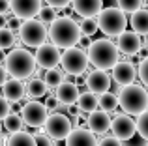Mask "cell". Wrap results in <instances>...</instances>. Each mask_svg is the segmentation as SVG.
<instances>
[{"label": "cell", "instance_id": "1", "mask_svg": "<svg viewBox=\"0 0 148 146\" xmlns=\"http://www.w3.org/2000/svg\"><path fill=\"white\" fill-rule=\"evenodd\" d=\"M83 32L81 26L71 15H60L53 25L49 26V40L58 49H73L79 47Z\"/></svg>", "mask_w": 148, "mask_h": 146}, {"label": "cell", "instance_id": "2", "mask_svg": "<svg viewBox=\"0 0 148 146\" xmlns=\"http://www.w3.org/2000/svg\"><path fill=\"white\" fill-rule=\"evenodd\" d=\"M2 68H6L8 73L11 75V79H28L38 71V60L36 55H32L30 51L21 47H15L13 51H10L8 55H4Z\"/></svg>", "mask_w": 148, "mask_h": 146}, {"label": "cell", "instance_id": "3", "mask_svg": "<svg viewBox=\"0 0 148 146\" xmlns=\"http://www.w3.org/2000/svg\"><path fill=\"white\" fill-rule=\"evenodd\" d=\"M118 45L112 43L111 40H96L92 43V47L88 49V58H90V64L96 68V70L101 71H109L114 70L116 64H118Z\"/></svg>", "mask_w": 148, "mask_h": 146}, {"label": "cell", "instance_id": "4", "mask_svg": "<svg viewBox=\"0 0 148 146\" xmlns=\"http://www.w3.org/2000/svg\"><path fill=\"white\" fill-rule=\"evenodd\" d=\"M120 107H122L124 114L130 116H141L143 113L148 111V92L141 84H130V86L120 90Z\"/></svg>", "mask_w": 148, "mask_h": 146}, {"label": "cell", "instance_id": "5", "mask_svg": "<svg viewBox=\"0 0 148 146\" xmlns=\"http://www.w3.org/2000/svg\"><path fill=\"white\" fill-rule=\"evenodd\" d=\"M96 19L99 23V30L111 38L114 36L118 38L120 34L126 32L127 19H126V13L122 10H118V8H105Z\"/></svg>", "mask_w": 148, "mask_h": 146}, {"label": "cell", "instance_id": "6", "mask_svg": "<svg viewBox=\"0 0 148 146\" xmlns=\"http://www.w3.org/2000/svg\"><path fill=\"white\" fill-rule=\"evenodd\" d=\"M19 38L26 47H43L47 45V38H49V30L45 26V23H41L40 19H30L25 21L19 30Z\"/></svg>", "mask_w": 148, "mask_h": 146}, {"label": "cell", "instance_id": "7", "mask_svg": "<svg viewBox=\"0 0 148 146\" xmlns=\"http://www.w3.org/2000/svg\"><path fill=\"white\" fill-rule=\"evenodd\" d=\"M88 64H90V58H88V53L83 51L81 47H73L68 49V51L62 53V70H64L66 75L71 77H81L84 71L88 70Z\"/></svg>", "mask_w": 148, "mask_h": 146}, {"label": "cell", "instance_id": "8", "mask_svg": "<svg viewBox=\"0 0 148 146\" xmlns=\"http://www.w3.org/2000/svg\"><path fill=\"white\" fill-rule=\"evenodd\" d=\"M73 122L64 113H51L47 124H45V135H49L53 141H68V137L73 131Z\"/></svg>", "mask_w": 148, "mask_h": 146}, {"label": "cell", "instance_id": "9", "mask_svg": "<svg viewBox=\"0 0 148 146\" xmlns=\"http://www.w3.org/2000/svg\"><path fill=\"white\" fill-rule=\"evenodd\" d=\"M21 116L25 120V126H28V128H45L51 114H49V109L45 107V103L36 101V99H28L21 107Z\"/></svg>", "mask_w": 148, "mask_h": 146}, {"label": "cell", "instance_id": "10", "mask_svg": "<svg viewBox=\"0 0 148 146\" xmlns=\"http://www.w3.org/2000/svg\"><path fill=\"white\" fill-rule=\"evenodd\" d=\"M112 137H116L118 141L126 143V141L133 139L137 135V120L130 116V114H114L112 118V126H111Z\"/></svg>", "mask_w": 148, "mask_h": 146}, {"label": "cell", "instance_id": "11", "mask_svg": "<svg viewBox=\"0 0 148 146\" xmlns=\"http://www.w3.org/2000/svg\"><path fill=\"white\" fill-rule=\"evenodd\" d=\"M43 10V4L41 0H11V13L15 17H19L23 21H30L36 15L41 13Z\"/></svg>", "mask_w": 148, "mask_h": 146}, {"label": "cell", "instance_id": "12", "mask_svg": "<svg viewBox=\"0 0 148 146\" xmlns=\"http://www.w3.org/2000/svg\"><path fill=\"white\" fill-rule=\"evenodd\" d=\"M137 77H139V70H135V66L131 62H127V60H120L116 64V68L112 70V81L122 88L135 84Z\"/></svg>", "mask_w": 148, "mask_h": 146}, {"label": "cell", "instance_id": "13", "mask_svg": "<svg viewBox=\"0 0 148 146\" xmlns=\"http://www.w3.org/2000/svg\"><path fill=\"white\" fill-rule=\"evenodd\" d=\"M36 60H38V66H40L41 70L49 71V70H54V68L62 62V55H60V51H58V47H54L53 43L51 45L47 43V45H43V47H40L36 51Z\"/></svg>", "mask_w": 148, "mask_h": 146}, {"label": "cell", "instance_id": "14", "mask_svg": "<svg viewBox=\"0 0 148 146\" xmlns=\"http://www.w3.org/2000/svg\"><path fill=\"white\" fill-rule=\"evenodd\" d=\"M116 45H118V51L122 53V55H126V56H137L139 53H141V49H143L141 36L135 34L133 30H126L124 34H120Z\"/></svg>", "mask_w": 148, "mask_h": 146}, {"label": "cell", "instance_id": "15", "mask_svg": "<svg viewBox=\"0 0 148 146\" xmlns=\"http://www.w3.org/2000/svg\"><path fill=\"white\" fill-rule=\"evenodd\" d=\"M111 79L107 71H101V70H94L86 75V88L96 96H103L109 92L111 88Z\"/></svg>", "mask_w": 148, "mask_h": 146}, {"label": "cell", "instance_id": "16", "mask_svg": "<svg viewBox=\"0 0 148 146\" xmlns=\"http://www.w3.org/2000/svg\"><path fill=\"white\" fill-rule=\"evenodd\" d=\"M71 8L79 17L94 19L103 11V0H73Z\"/></svg>", "mask_w": 148, "mask_h": 146}, {"label": "cell", "instance_id": "17", "mask_svg": "<svg viewBox=\"0 0 148 146\" xmlns=\"http://www.w3.org/2000/svg\"><path fill=\"white\" fill-rule=\"evenodd\" d=\"M54 96H56V99L64 107H73L81 98V90H79V86H77V83L66 81V83H62L60 86L56 88Z\"/></svg>", "mask_w": 148, "mask_h": 146}, {"label": "cell", "instance_id": "18", "mask_svg": "<svg viewBox=\"0 0 148 146\" xmlns=\"http://www.w3.org/2000/svg\"><path fill=\"white\" fill-rule=\"evenodd\" d=\"M111 126H112V120H111V116H109V113H105V111L98 109L96 113L88 114L86 128L90 129L92 133H96V135H105V133L111 129Z\"/></svg>", "mask_w": 148, "mask_h": 146}, {"label": "cell", "instance_id": "19", "mask_svg": "<svg viewBox=\"0 0 148 146\" xmlns=\"http://www.w3.org/2000/svg\"><path fill=\"white\" fill-rule=\"evenodd\" d=\"M66 146H99V141L88 128H75L66 141Z\"/></svg>", "mask_w": 148, "mask_h": 146}, {"label": "cell", "instance_id": "20", "mask_svg": "<svg viewBox=\"0 0 148 146\" xmlns=\"http://www.w3.org/2000/svg\"><path fill=\"white\" fill-rule=\"evenodd\" d=\"M2 96L10 103H19L26 96V84L23 81H17V79L8 81V83L2 84Z\"/></svg>", "mask_w": 148, "mask_h": 146}, {"label": "cell", "instance_id": "21", "mask_svg": "<svg viewBox=\"0 0 148 146\" xmlns=\"http://www.w3.org/2000/svg\"><path fill=\"white\" fill-rule=\"evenodd\" d=\"M77 107H79V111L83 114H92V113H96L98 111V107H99V96H96V94H92L90 90H84V92H81V98H79V101H77Z\"/></svg>", "mask_w": 148, "mask_h": 146}, {"label": "cell", "instance_id": "22", "mask_svg": "<svg viewBox=\"0 0 148 146\" xmlns=\"http://www.w3.org/2000/svg\"><path fill=\"white\" fill-rule=\"evenodd\" d=\"M131 30L139 36H148V10H139L130 17Z\"/></svg>", "mask_w": 148, "mask_h": 146}, {"label": "cell", "instance_id": "23", "mask_svg": "<svg viewBox=\"0 0 148 146\" xmlns=\"http://www.w3.org/2000/svg\"><path fill=\"white\" fill-rule=\"evenodd\" d=\"M49 86L45 84L43 79H38V77H34V79H30L28 83H26V98L28 99H40L43 98L45 94H47Z\"/></svg>", "mask_w": 148, "mask_h": 146}, {"label": "cell", "instance_id": "24", "mask_svg": "<svg viewBox=\"0 0 148 146\" xmlns=\"http://www.w3.org/2000/svg\"><path fill=\"white\" fill-rule=\"evenodd\" d=\"M6 146H38L36 135H32L28 131H19L15 135H10Z\"/></svg>", "mask_w": 148, "mask_h": 146}, {"label": "cell", "instance_id": "25", "mask_svg": "<svg viewBox=\"0 0 148 146\" xmlns=\"http://www.w3.org/2000/svg\"><path fill=\"white\" fill-rule=\"evenodd\" d=\"M23 126H25V120H23V116L19 113H13L8 118H4V129L10 135H15V133L23 131Z\"/></svg>", "mask_w": 148, "mask_h": 146}, {"label": "cell", "instance_id": "26", "mask_svg": "<svg viewBox=\"0 0 148 146\" xmlns=\"http://www.w3.org/2000/svg\"><path fill=\"white\" fill-rule=\"evenodd\" d=\"M43 81H45V84H47L49 88H58L62 83H66V73H64V70H58V68H54V70L45 71Z\"/></svg>", "mask_w": 148, "mask_h": 146}, {"label": "cell", "instance_id": "27", "mask_svg": "<svg viewBox=\"0 0 148 146\" xmlns=\"http://www.w3.org/2000/svg\"><path fill=\"white\" fill-rule=\"evenodd\" d=\"M120 105V99L114 92H107V94L99 96V109L105 111V113H112L116 111V107Z\"/></svg>", "mask_w": 148, "mask_h": 146}, {"label": "cell", "instance_id": "28", "mask_svg": "<svg viewBox=\"0 0 148 146\" xmlns=\"http://www.w3.org/2000/svg\"><path fill=\"white\" fill-rule=\"evenodd\" d=\"M145 0H116V8L124 13H137L139 10H145Z\"/></svg>", "mask_w": 148, "mask_h": 146}, {"label": "cell", "instance_id": "29", "mask_svg": "<svg viewBox=\"0 0 148 146\" xmlns=\"http://www.w3.org/2000/svg\"><path fill=\"white\" fill-rule=\"evenodd\" d=\"M15 45V32L10 28H2L0 30V51H8Z\"/></svg>", "mask_w": 148, "mask_h": 146}, {"label": "cell", "instance_id": "30", "mask_svg": "<svg viewBox=\"0 0 148 146\" xmlns=\"http://www.w3.org/2000/svg\"><path fill=\"white\" fill-rule=\"evenodd\" d=\"M79 26H81V32H83V36H86V38H92V36H94V34L99 30L98 19H83V21L79 23Z\"/></svg>", "mask_w": 148, "mask_h": 146}, {"label": "cell", "instance_id": "31", "mask_svg": "<svg viewBox=\"0 0 148 146\" xmlns=\"http://www.w3.org/2000/svg\"><path fill=\"white\" fill-rule=\"evenodd\" d=\"M56 19H58L56 8H53V6H43V10H41V13H40V21H41V23H51V25H53Z\"/></svg>", "mask_w": 148, "mask_h": 146}, {"label": "cell", "instance_id": "32", "mask_svg": "<svg viewBox=\"0 0 148 146\" xmlns=\"http://www.w3.org/2000/svg\"><path fill=\"white\" fill-rule=\"evenodd\" d=\"M137 133L143 137V139L148 141V111L143 113L141 116L137 118Z\"/></svg>", "mask_w": 148, "mask_h": 146}, {"label": "cell", "instance_id": "33", "mask_svg": "<svg viewBox=\"0 0 148 146\" xmlns=\"http://www.w3.org/2000/svg\"><path fill=\"white\" fill-rule=\"evenodd\" d=\"M139 79H141L143 86L148 88V58L139 62Z\"/></svg>", "mask_w": 148, "mask_h": 146}, {"label": "cell", "instance_id": "34", "mask_svg": "<svg viewBox=\"0 0 148 146\" xmlns=\"http://www.w3.org/2000/svg\"><path fill=\"white\" fill-rule=\"evenodd\" d=\"M21 26H23L21 19L15 17V15H13V17H8V19H6V28H10V30H13V32H15V30H21Z\"/></svg>", "mask_w": 148, "mask_h": 146}, {"label": "cell", "instance_id": "35", "mask_svg": "<svg viewBox=\"0 0 148 146\" xmlns=\"http://www.w3.org/2000/svg\"><path fill=\"white\" fill-rule=\"evenodd\" d=\"M62 103L56 99V96H49L47 99H45V107L51 111V113H56V109H60Z\"/></svg>", "mask_w": 148, "mask_h": 146}, {"label": "cell", "instance_id": "36", "mask_svg": "<svg viewBox=\"0 0 148 146\" xmlns=\"http://www.w3.org/2000/svg\"><path fill=\"white\" fill-rule=\"evenodd\" d=\"M13 113H15V111L11 109V103L8 101V99L2 98V107H0V116H2V120H4V118H8L10 114H13Z\"/></svg>", "mask_w": 148, "mask_h": 146}, {"label": "cell", "instance_id": "37", "mask_svg": "<svg viewBox=\"0 0 148 146\" xmlns=\"http://www.w3.org/2000/svg\"><path fill=\"white\" fill-rule=\"evenodd\" d=\"M124 146H148V141H146V139H143V137L137 133L133 139L126 141V143H124Z\"/></svg>", "mask_w": 148, "mask_h": 146}, {"label": "cell", "instance_id": "38", "mask_svg": "<svg viewBox=\"0 0 148 146\" xmlns=\"http://www.w3.org/2000/svg\"><path fill=\"white\" fill-rule=\"evenodd\" d=\"M99 146H124V143L118 141L116 137H107V135H105L103 139L99 141Z\"/></svg>", "mask_w": 148, "mask_h": 146}, {"label": "cell", "instance_id": "39", "mask_svg": "<svg viewBox=\"0 0 148 146\" xmlns=\"http://www.w3.org/2000/svg\"><path fill=\"white\" fill-rule=\"evenodd\" d=\"M36 143H38V146H54L53 139L49 135H43V133H36Z\"/></svg>", "mask_w": 148, "mask_h": 146}, {"label": "cell", "instance_id": "40", "mask_svg": "<svg viewBox=\"0 0 148 146\" xmlns=\"http://www.w3.org/2000/svg\"><path fill=\"white\" fill-rule=\"evenodd\" d=\"M11 11V0H0V15L8 19V13Z\"/></svg>", "mask_w": 148, "mask_h": 146}, {"label": "cell", "instance_id": "41", "mask_svg": "<svg viewBox=\"0 0 148 146\" xmlns=\"http://www.w3.org/2000/svg\"><path fill=\"white\" fill-rule=\"evenodd\" d=\"M45 2H47V6H53V8H56V10H64L73 0H45Z\"/></svg>", "mask_w": 148, "mask_h": 146}, {"label": "cell", "instance_id": "42", "mask_svg": "<svg viewBox=\"0 0 148 146\" xmlns=\"http://www.w3.org/2000/svg\"><path fill=\"white\" fill-rule=\"evenodd\" d=\"M92 43H94V41H90V38L83 36V38H81V43H79V47L84 51V49H90V47H92Z\"/></svg>", "mask_w": 148, "mask_h": 146}, {"label": "cell", "instance_id": "43", "mask_svg": "<svg viewBox=\"0 0 148 146\" xmlns=\"http://www.w3.org/2000/svg\"><path fill=\"white\" fill-rule=\"evenodd\" d=\"M146 47H148V38H146Z\"/></svg>", "mask_w": 148, "mask_h": 146}]
</instances>
